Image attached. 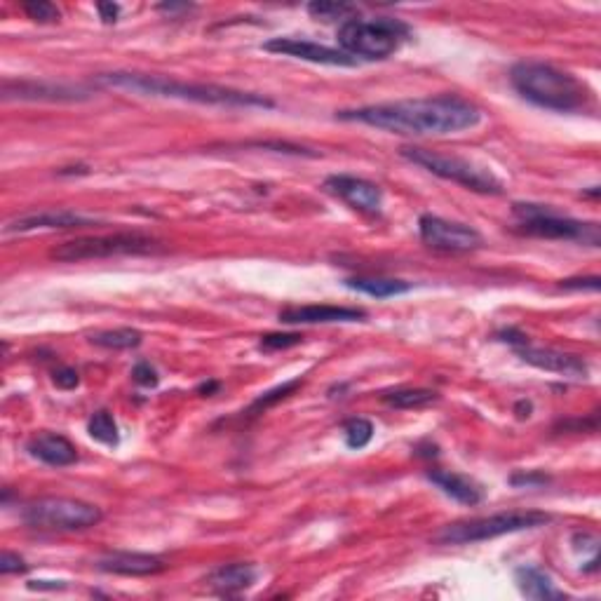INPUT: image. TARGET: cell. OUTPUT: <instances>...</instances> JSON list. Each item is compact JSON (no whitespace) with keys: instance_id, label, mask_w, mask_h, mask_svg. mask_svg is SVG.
<instances>
[{"instance_id":"1","label":"cell","mask_w":601,"mask_h":601,"mask_svg":"<svg viewBox=\"0 0 601 601\" xmlns=\"http://www.w3.org/2000/svg\"><path fill=\"white\" fill-rule=\"evenodd\" d=\"M341 120L362 123L376 130L404 134V137H442L475 127L482 120V111L468 99L456 94H440V97L386 101L371 104L353 111H341Z\"/></svg>"},{"instance_id":"2","label":"cell","mask_w":601,"mask_h":601,"mask_svg":"<svg viewBox=\"0 0 601 601\" xmlns=\"http://www.w3.org/2000/svg\"><path fill=\"white\" fill-rule=\"evenodd\" d=\"M99 85L120 87V90H132L141 94H153V97L167 99H184L198 101V104H216V106H238V108H273L275 104L261 94L231 90L221 85H205V83H184V80L162 78V76H146V73H104L99 76Z\"/></svg>"},{"instance_id":"3","label":"cell","mask_w":601,"mask_h":601,"mask_svg":"<svg viewBox=\"0 0 601 601\" xmlns=\"http://www.w3.org/2000/svg\"><path fill=\"white\" fill-rule=\"evenodd\" d=\"M512 87L526 101L540 108H550L559 113L585 111L590 106L592 94L569 71L545 62H519L510 71Z\"/></svg>"},{"instance_id":"4","label":"cell","mask_w":601,"mask_h":601,"mask_svg":"<svg viewBox=\"0 0 601 601\" xmlns=\"http://www.w3.org/2000/svg\"><path fill=\"white\" fill-rule=\"evenodd\" d=\"M411 29L400 19L378 17V19H357L350 17L339 26V45L350 57L362 59H388L400 50L402 40Z\"/></svg>"},{"instance_id":"5","label":"cell","mask_w":601,"mask_h":601,"mask_svg":"<svg viewBox=\"0 0 601 601\" xmlns=\"http://www.w3.org/2000/svg\"><path fill=\"white\" fill-rule=\"evenodd\" d=\"M512 214L517 216V231L522 235L543 240H573L583 245L599 247L601 231L599 224H585V221L571 219V216L557 214L548 205H533V202H515Z\"/></svg>"},{"instance_id":"6","label":"cell","mask_w":601,"mask_h":601,"mask_svg":"<svg viewBox=\"0 0 601 601\" xmlns=\"http://www.w3.org/2000/svg\"><path fill=\"white\" fill-rule=\"evenodd\" d=\"M550 515L538 510H512V512H498V515L468 519V522H456L444 526L437 533V543L442 545H468V543H482V540H494L498 536H508V533L538 529L550 522Z\"/></svg>"},{"instance_id":"7","label":"cell","mask_w":601,"mask_h":601,"mask_svg":"<svg viewBox=\"0 0 601 601\" xmlns=\"http://www.w3.org/2000/svg\"><path fill=\"white\" fill-rule=\"evenodd\" d=\"M400 155L404 160L414 162V165L423 167L435 177L454 181V184L468 188V191L475 193H484V195H501L503 193V184L498 181L494 174L484 167L472 165L470 160L458 158V155H444L437 151H428V148H414V146H404Z\"/></svg>"},{"instance_id":"8","label":"cell","mask_w":601,"mask_h":601,"mask_svg":"<svg viewBox=\"0 0 601 601\" xmlns=\"http://www.w3.org/2000/svg\"><path fill=\"white\" fill-rule=\"evenodd\" d=\"M22 519L38 531H85L97 526L104 519V512L78 498L47 496L26 505Z\"/></svg>"},{"instance_id":"9","label":"cell","mask_w":601,"mask_h":601,"mask_svg":"<svg viewBox=\"0 0 601 601\" xmlns=\"http://www.w3.org/2000/svg\"><path fill=\"white\" fill-rule=\"evenodd\" d=\"M158 249V240L148 238L144 233H113V235H92V238H76L54 247L50 256L64 263L111 259V256L125 254H151Z\"/></svg>"},{"instance_id":"10","label":"cell","mask_w":601,"mask_h":601,"mask_svg":"<svg viewBox=\"0 0 601 601\" xmlns=\"http://www.w3.org/2000/svg\"><path fill=\"white\" fill-rule=\"evenodd\" d=\"M418 233H421L423 245L435 252L447 254H465L475 252L484 245V238L472 226L458 224V221L442 219V216L423 214L418 219Z\"/></svg>"},{"instance_id":"11","label":"cell","mask_w":601,"mask_h":601,"mask_svg":"<svg viewBox=\"0 0 601 601\" xmlns=\"http://www.w3.org/2000/svg\"><path fill=\"white\" fill-rule=\"evenodd\" d=\"M324 191L336 195V198L353 207L355 212L378 216L383 209V191L374 181H367L353 174H334L324 181Z\"/></svg>"},{"instance_id":"12","label":"cell","mask_w":601,"mask_h":601,"mask_svg":"<svg viewBox=\"0 0 601 601\" xmlns=\"http://www.w3.org/2000/svg\"><path fill=\"white\" fill-rule=\"evenodd\" d=\"M263 50L285 54V57L303 59V62L322 64V66H357V59L350 57V54H346L343 50H336V47H327L303 38H273L263 45Z\"/></svg>"},{"instance_id":"13","label":"cell","mask_w":601,"mask_h":601,"mask_svg":"<svg viewBox=\"0 0 601 601\" xmlns=\"http://www.w3.org/2000/svg\"><path fill=\"white\" fill-rule=\"evenodd\" d=\"M99 219L71 212V209H47V212H31L12 219L5 226V233H31V231H73V228L97 226Z\"/></svg>"},{"instance_id":"14","label":"cell","mask_w":601,"mask_h":601,"mask_svg":"<svg viewBox=\"0 0 601 601\" xmlns=\"http://www.w3.org/2000/svg\"><path fill=\"white\" fill-rule=\"evenodd\" d=\"M90 97L83 87L47 83V80H5L3 99L19 101H83Z\"/></svg>"},{"instance_id":"15","label":"cell","mask_w":601,"mask_h":601,"mask_svg":"<svg viewBox=\"0 0 601 601\" xmlns=\"http://www.w3.org/2000/svg\"><path fill=\"white\" fill-rule=\"evenodd\" d=\"M517 355L522 357L526 364H531V367L550 371V374H559L566 378H587V364L580 360V357L562 353V350L538 348L526 341L522 346H517Z\"/></svg>"},{"instance_id":"16","label":"cell","mask_w":601,"mask_h":601,"mask_svg":"<svg viewBox=\"0 0 601 601\" xmlns=\"http://www.w3.org/2000/svg\"><path fill=\"white\" fill-rule=\"evenodd\" d=\"M97 569L104 573H116V576H155L167 569L165 559L158 555H146V552H108L97 559Z\"/></svg>"},{"instance_id":"17","label":"cell","mask_w":601,"mask_h":601,"mask_svg":"<svg viewBox=\"0 0 601 601\" xmlns=\"http://www.w3.org/2000/svg\"><path fill=\"white\" fill-rule=\"evenodd\" d=\"M367 317L362 308L348 306H294L280 310V322L285 324H334L360 322Z\"/></svg>"},{"instance_id":"18","label":"cell","mask_w":601,"mask_h":601,"mask_svg":"<svg viewBox=\"0 0 601 601\" xmlns=\"http://www.w3.org/2000/svg\"><path fill=\"white\" fill-rule=\"evenodd\" d=\"M29 454L38 458L40 463L52 465V468H66L78 461V451L64 435H54V432H40L26 444Z\"/></svg>"},{"instance_id":"19","label":"cell","mask_w":601,"mask_h":601,"mask_svg":"<svg viewBox=\"0 0 601 601\" xmlns=\"http://www.w3.org/2000/svg\"><path fill=\"white\" fill-rule=\"evenodd\" d=\"M207 583L221 597H235L256 583V569L245 562L216 566L214 571H209Z\"/></svg>"},{"instance_id":"20","label":"cell","mask_w":601,"mask_h":601,"mask_svg":"<svg viewBox=\"0 0 601 601\" xmlns=\"http://www.w3.org/2000/svg\"><path fill=\"white\" fill-rule=\"evenodd\" d=\"M428 479L437 489H442V494H447L454 501L463 505H479L484 501V489L479 486L475 479L458 475L451 470H432L428 472Z\"/></svg>"},{"instance_id":"21","label":"cell","mask_w":601,"mask_h":601,"mask_svg":"<svg viewBox=\"0 0 601 601\" xmlns=\"http://www.w3.org/2000/svg\"><path fill=\"white\" fill-rule=\"evenodd\" d=\"M515 580L519 592L529 599H564L566 594L557 590V585L552 583V578L545 571L536 569V566H519L515 571Z\"/></svg>"},{"instance_id":"22","label":"cell","mask_w":601,"mask_h":601,"mask_svg":"<svg viewBox=\"0 0 601 601\" xmlns=\"http://www.w3.org/2000/svg\"><path fill=\"white\" fill-rule=\"evenodd\" d=\"M348 289L355 292L374 296V299H390V296H402L411 292V285L404 280H393V278H350L346 280Z\"/></svg>"},{"instance_id":"23","label":"cell","mask_w":601,"mask_h":601,"mask_svg":"<svg viewBox=\"0 0 601 601\" xmlns=\"http://www.w3.org/2000/svg\"><path fill=\"white\" fill-rule=\"evenodd\" d=\"M437 400H440V395L428 388H400L383 393V402L395 409H423Z\"/></svg>"},{"instance_id":"24","label":"cell","mask_w":601,"mask_h":601,"mask_svg":"<svg viewBox=\"0 0 601 601\" xmlns=\"http://www.w3.org/2000/svg\"><path fill=\"white\" fill-rule=\"evenodd\" d=\"M141 339H144V336H141V332H137V329L123 327V329H108V332L92 334L90 343L106 350H130V348H137Z\"/></svg>"},{"instance_id":"25","label":"cell","mask_w":601,"mask_h":601,"mask_svg":"<svg viewBox=\"0 0 601 601\" xmlns=\"http://www.w3.org/2000/svg\"><path fill=\"white\" fill-rule=\"evenodd\" d=\"M87 432H90L92 440H97L106 447H118L120 442V432H118V423L108 411H97L87 423Z\"/></svg>"},{"instance_id":"26","label":"cell","mask_w":601,"mask_h":601,"mask_svg":"<svg viewBox=\"0 0 601 601\" xmlns=\"http://www.w3.org/2000/svg\"><path fill=\"white\" fill-rule=\"evenodd\" d=\"M343 437H346L350 449L360 451L374 440V425L367 418H350V421L343 423Z\"/></svg>"},{"instance_id":"27","label":"cell","mask_w":601,"mask_h":601,"mask_svg":"<svg viewBox=\"0 0 601 601\" xmlns=\"http://www.w3.org/2000/svg\"><path fill=\"white\" fill-rule=\"evenodd\" d=\"M301 378H294V381L282 383V386L268 390V393H263L261 397H256V402L252 404V409H249V414H261V411H266L270 407H275V404L287 400L289 395H294L296 388H301Z\"/></svg>"},{"instance_id":"28","label":"cell","mask_w":601,"mask_h":601,"mask_svg":"<svg viewBox=\"0 0 601 601\" xmlns=\"http://www.w3.org/2000/svg\"><path fill=\"white\" fill-rule=\"evenodd\" d=\"M22 10L26 17L38 24H54L62 19V12L57 10V5L47 3V0H29V3L22 5Z\"/></svg>"},{"instance_id":"29","label":"cell","mask_w":601,"mask_h":601,"mask_svg":"<svg viewBox=\"0 0 601 601\" xmlns=\"http://www.w3.org/2000/svg\"><path fill=\"white\" fill-rule=\"evenodd\" d=\"M308 12L313 15L315 19H322V22H334V19H350V15H353L355 8L353 5H343V3H310L308 5Z\"/></svg>"},{"instance_id":"30","label":"cell","mask_w":601,"mask_h":601,"mask_svg":"<svg viewBox=\"0 0 601 601\" xmlns=\"http://www.w3.org/2000/svg\"><path fill=\"white\" fill-rule=\"evenodd\" d=\"M303 341L301 334H266L261 336L259 348L261 350H287L292 346H299Z\"/></svg>"},{"instance_id":"31","label":"cell","mask_w":601,"mask_h":601,"mask_svg":"<svg viewBox=\"0 0 601 601\" xmlns=\"http://www.w3.org/2000/svg\"><path fill=\"white\" fill-rule=\"evenodd\" d=\"M52 381H54V386H57V388H62V390H73V388H78L80 376H78V371H76V369H71V367H59V369H54Z\"/></svg>"},{"instance_id":"32","label":"cell","mask_w":601,"mask_h":601,"mask_svg":"<svg viewBox=\"0 0 601 601\" xmlns=\"http://www.w3.org/2000/svg\"><path fill=\"white\" fill-rule=\"evenodd\" d=\"M599 278L592 275V278H569L559 282V287L566 289V292H597L599 289Z\"/></svg>"},{"instance_id":"33","label":"cell","mask_w":601,"mask_h":601,"mask_svg":"<svg viewBox=\"0 0 601 601\" xmlns=\"http://www.w3.org/2000/svg\"><path fill=\"white\" fill-rule=\"evenodd\" d=\"M132 378L139 383V386H146V388L158 386V381H160L158 371H155L148 362H139L137 367L132 369Z\"/></svg>"},{"instance_id":"34","label":"cell","mask_w":601,"mask_h":601,"mask_svg":"<svg viewBox=\"0 0 601 601\" xmlns=\"http://www.w3.org/2000/svg\"><path fill=\"white\" fill-rule=\"evenodd\" d=\"M29 566H26V562L19 555H15V552H8L5 550L3 555H0V573L3 576H10V573H24Z\"/></svg>"},{"instance_id":"35","label":"cell","mask_w":601,"mask_h":601,"mask_svg":"<svg viewBox=\"0 0 601 601\" xmlns=\"http://www.w3.org/2000/svg\"><path fill=\"white\" fill-rule=\"evenodd\" d=\"M515 486H540L548 484L550 477L543 475V472H522V475H515L510 479Z\"/></svg>"},{"instance_id":"36","label":"cell","mask_w":601,"mask_h":601,"mask_svg":"<svg viewBox=\"0 0 601 601\" xmlns=\"http://www.w3.org/2000/svg\"><path fill=\"white\" fill-rule=\"evenodd\" d=\"M97 10H99V15H101V19H104L106 24L116 22V19H118V5L101 3V5H97Z\"/></svg>"},{"instance_id":"37","label":"cell","mask_w":601,"mask_h":601,"mask_svg":"<svg viewBox=\"0 0 601 601\" xmlns=\"http://www.w3.org/2000/svg\"><path fill=\"white\" fill-rule=\"evenodd\" d=\"M31 590H45V587H50V590H57V587H64L62 583H52V580H31L29 583Z\"/></svg>"},{"instance_id":"38","label":"cell","mask_w":601,"mask_h":601,"mask_svg":"<svg viewBox=\"0 0 601 601\" xmlns=\"http://www.w3.org/2000/svg\"><path fill=\"white\" fill-rule=\"evenodd\" d=\"M531 411H533V404H531V402L522 400V402H517V404H515V414H517L519 418H529V416H531Z\"/></svg>"},{"instance_id":"39","label":"cell","mask_w":601,"mask_h":601,"mask_svg":"<svg viewBox=\"0 0 601 601\" xmlns=\"http://www.w3.org/2000/svg\"><path fill=\"white\" fill-rule=\"evenodd\" d=\"M214 390H219V383H205V386L198 388L200 395H212Z\"/></svg>"}]
</instances>
